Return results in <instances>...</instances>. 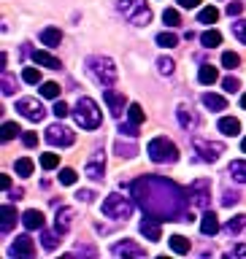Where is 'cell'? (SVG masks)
<instances>
[{"instance_id":"cell-8","label":"cell","mask_w":246,"mask_h":259,"mask_svg":"<svg viewBox=\"0 0 246 259\" xmlns=\"http://www.w3.org/2000/svg\"><path fill=\"white\" fill-rule=\"evenodd\" d=\"M46 141L52 146H57V149H65V146L76 143V133H71L65 124H52L46 130Z\"/></svg>"},{"instance_id":"cell-46","label":"cell","mask_w":246,"mask_h":259,"mask_svg":"<svg viewBox=\"0 0 246 259\" xmlns=\"http://www.w3.org/2000/svg\"><path fill=\"white\" fill-rule=\"evenodd\" d=\"M233 32H235V38L241 40V44H246V19H238L233 24Z\"/></svg>"},{"instance_id":"cell-7","label":"cell","mask_w":246,"mask_h":259,"mask_svg":"<svg viewBox=\"0 0 246 259\" xmlns=\"http://www.w3.org/2000/svg\"><path fill=\"white\" fill-rule=\"evenodd\" d=\"M187 192H190V202L195 208H208L211 202V184L208 178H198V181H192L187 186Z\"/></svg>"},{"instance_id":"cell-37","label":"cell","mask_w":246,"mask_h":259,"mask_svg":"<svg viewBox=\"0 0 246 259\" xmlns=\"http://www.w3.org/2000/svg\"><path fill=\"white\" fill-rule=\"evenodd\" d=\"M117 154L119 157H135L138 154V149H135V143H122V141H117Z\"/></svg>"},{"instance_id":"cell-41","label":"cell","mask_w":246,"mask_h":259,"mask_svg":"<svg viewBox=\"0 0 246 259\" xmlns=\"http://www.w3.org/2000/svg\"><path fill=\"white\" fill-rule=\"evenodd\" d=\"M76 181H79V176H76V170H73V167H62L60 170V184L71 186V184H76Z\"/></svg>"},{"instance_id":"cell-24","label":"cell","mask_w":246,"mask_h":259,"mask_svg":"<svg viewBox=\"0 0 246 259\" xmlns=\"http://www.w3.org/2000/svg\"><path fill=\"white\" fill-rule=\"evenodd\" d=\"M217 78H219V73H217V68H214V65H200V70H198V81H200V84L211 87Z\"/></svg>"},{"instance_id":"cell-32","label":"cell","mask_w":246,"mask_h":259,"mask_svg":"<svg viewBox=\"0 0 246 259\" xmlns=\"http://www.w3.org/2000/svg\"><path fill=\"white\" fill-rule=\"evenodd\" d=\"M219 19V11L214 6H208V8H200V14H198V22H203V24H214Z\"/></svg>"},{"instance_id":"cell-12","label":"cell","mask_w":246,"mask_h":259,"mask_svg":"<svg viewBox=\"0 0 246 259\" xmlns=\"http://www.w3.org/2000/svg\"><path fill=\"white\" fill-rule=\"evenodd\" d=\"M103 100H106V105H109V111L114 113V116H122V111L127 108V97L122 95V92H114V89H106L103 92Z\"/></svg>"},{"instance_id":"cell-45","label":"cell","mask_w":246,"mask_h":259,"mask_svg":"<svg viewBox=\"0 0 246 259\" xmlns=\"http://www.w3.org/2000/svg\"><path fill=\"white\" fill-rule=\"evenodd\" d=\"M238 200H241V194H238V192H230V189H225V194H222V202H225L227 208L238 205Z\"/></svg>"},{"instance_id":"cell-17","label":"cell","mask_w":246,"mask_h":259,"mask_svg":"<svg viewBox=\"0 0 246 259\" xmlns=\"http://www.w3.org/2000/svg\"><path fill=\"white\" fill-rule=\"evenodd\" d=\"M141 232H144L146 240H160V219L146 216L144 222H141Z\"/></svg>"},{"instance_id":"cell-47","label":"cell","mask_w":246,"mask_h":259,"mask_svg":"<svg viewBox=\"0 0 246 259\" xmlns=\"http://www.w3.org/2000/svg\"><path fill=\"white\" fill-rule=\"evenodd\" d=\"M52 113H54L57 119H65V116L71 113V108H68V105H65L62 100H54V108H52Z\"/></svg>"},{"instance_id":"cell-1","label":"cell","mask_w":246,"mask_h":259,"mask_svg":"<svg viewBox=\"0 0 246 259\" xmlns=\"http://www.w3.org/2000/svg\"><path fill=\"white\" fill-rule=\"evenodd\" d=\"M133 192L135 202L146 216H154L160 222H192V213L187 208L190 192L162 176H141L127 186Z\"/></svg>"},{"instance_id":"cell-9","label":"cell","mask_w":246,"mask_h":259,"mask_svg":"<svg viewBox=\"0 0 246 259\" xmlns=\"http://www.w3.org/2000/svg\"><path fill=\"white\" fill-rule=\"evenodd\" d=\"M16 111L30 121H41L46 116V108L41 105V100H36V97H22V100H16Z\"/></svg>"},{"instance_id":"cell-39","label":"cell","mask_w":246,"mask_h":259,"mask_svg":"<svg viewBox=\"0 0 246 259\" xmlns=\"http://www.w3.org/2000/svg\"><path fill=\"white\" fill-rule=\"evenodd\" d=\"M157 44H160L162 49H173V46L179 44V38L173 35V32H160V35H157Z\"/></svg>"},{"instance_id":"cell-33","label":"cell","mask_w":246,"mask_h":259,"mask_svg":"<svg viewBox=\"0 0 246 259\" xmlns=\"http://www.w3.org/2000/svg\"><path fill=\"white\" fill-rule=\"evenodd\" d=\"M32 167H36V165H32L30 157H22V159L14 162V170H16L19 176H32Z\"/></svg>"},{"instance_id":"cell-19","label":"cell","mask_w":246,"mask_h":259,"mask_svg":"<svg viewBox=\"0 0 246 259\" xmlns=\"http://www.w3.org/2000/svg\"><path fill=\"white\" fill-rule=\"evenodd\" d=\"M60 40H62V32L57 27H44V30H41V44H44V46L57 49V46H60Z\"/></svg>"},{"instance_id":"cell-51","label":"cell","mask_w":246,"mask_h":259,"mask_svg":"<svg viewBox=\"0 0 246 259\" xmlns=\"http://www.w3.org/2000/svg\"><path fill=\"white\" fill-rule=\"evenodd\" d=\"M76 197H79L81 202H92V200H95V192H92V189H79Z\"/></svg>"},{"instance_id":"cell-15","label":"cell","mask_w":246,"mask_h":259,"mask_svg":"<svg viewBox=\"0 0 246 259\" xmlns=\"http://www.w3.org/2000/svg\"><path fill=\"white\" fill-rule=\"evenodd\" d=\"M111 254L114 256H144L146 251L138 246V243H133V240H122V243H114Z\"/></svg>"},{"instance_id":"cell-34","label":"cell","mask_w":246,"mask_h":259,"mask_svg":"<svg viewBox=\"0 0 246 259\" xmlns=\"http://www.w3.org/2000/svg\"><path fill=\"white\" fill-rule=\"evenodd\" d=\"M57 165H60V154H54V151L41 154V167H44V170H54Z\"/></svg>"},{"instance_id":"cell-16","label":"cell","mask_w":246,"mask_h":259,"mask_svg":"<svg viewBox=\"0 0 246 259\" xmlns=\"http://www.w3.org/2000/svg\"><path fill=\"white\" fill-rule=\"evenodd\" d=\"M22 224H24V230H44V213L36 210V208L24 210V213H22Z\"/></svg>"},{"instance_id":"cell-54","label":"cell","mask_w":246,"mask_h":259,"mask_svg":"<svg viewBox=\"0 0 246 259\" xmlns=\"http://www.w3.org/2000/svg\"><path fill=\"white\" fill-rule=\"evenodd\" d=\"M176 3L182 6V8H198V6H200V0H176Z\"/></svg>"},{"instance_id":"cell-36","label":"cell","mask_w":246,"mask_h":259,"mask_svg":"<svg viewBox=\"0 0 246 259\" xmlns=\"http://www.w3.org/2000/svg\"><path fill=\"white\" fill-rule=\"evenodd\" d=\"M60 92H62V89L57 87L54 81H46V84L41 87V95H44V97H49V100H57V97H60Z\"/></svg>"},{"instance_id":"cell-28","label":"cell","mask_w":246,"mask_h":259,"mask_svg":"<svg viewBox=\"0 0 246 259\" xmlns=\"http://www.w3.org/2000/svg\"><path fill=\"white\" fill-rule=\"evenodd\" d=\"M179 124H182L184 130H192V127H195V116H192V111L187 108L184 103L179 105Z\"/></svg>"},{"instance_id":"cell-57","label":"cell","mask_w":246,"mask_h":259,"mask_svg":"<svg viewBox=\"0 0 246 259\" xmlns=\"http://www.w3.org/2000/svg\"><path fill=\"white\" fill-rule=\"evenodd\" d=\"M8 197H11V200H19V197H22V189H8Z\"/></svg>"},{"instance_id":"cell-49","label":"cell","mask_w":246,"mask_h":259,"mask_svg":"<svg viewBox=\"0 0 246 259\" xmlns=\"http://www.w3.org/2000/svg\"><path fill=\"white\" fill-rule=\"evenodd\" d=\"M14 92H16V84H14L11 78H8V73L3 70V97H11Z\"/></svg>"},{"instance_id":"cell-14","label":"cell","mask_w":246,"mask_h":259,"mask_svg":"<svg viewBox=\"0 0 246 259\" xmlns=\"http://www.w3.org/2000/svg\"><path fill=\"white\" fill-rule=\"evenodd\" d=\"M73 219H76V213H73V208H57V216H54V230L65 235L73 227Z\"/></svg>"},{"instance_id":"cell-5","label":"cell","mask_w":246,"mask_h":259,"mask_svg":"<svg viewBox=\"0 0 246 259\" xmlns=\"http://www.w3.org/2000/svg\"><path fill=\"white\" fill-rule=\"evenodd\" d=\"M146 154H149V159L157 162V165H170V162L179 159L176 143L168 141V138H152L149 146H146Z\"/></svg>"},{"instance_id":"cell-50","label":"cell","mask_w":246,"mask_h":259,"mask_svg":"<svg viewBox=\"0 0 246 259\" xmlns=\"http://www.w3.org/2000/svg\"><path fill=\"white\" fill-rule=\"evenodd\" d=\"M22 143L27 146V149H36V146H38V135L36 133H22Z\"/></svg>"},{"instance_id":"cell-35","label":"cell","mask_w":246,"mask_h":259,"mask_svg":"<svg viewBox=\"0 0 246 259\" xmlns=\"http://www.w3.org/2000/svg\"><path fill=\"white\" fill-rule=\"evenodd\" d=\"M162 22H165L168 27H179V24H182V16H179L176 8H165V11H162Z\"/></svg>"},{"instance_id":"cell-31","label":"cell","mask_w":246,"mask_h":259,"mask_svg":"<svg viewBox=\"0 0 246 259\" xmlns=\"http://www.w3.org/2000/svg\"><path fill=\"white\" fill-rule=\"evenodd\" d=\"M127 119L133 121V124H141V121L146 119V113H144V108L138 103H130L127 105Z\"/></svg>"},{"instance_id":"cell-30","label":"cell","mask_w":246,"mask_h":259,"mask_svg":"<svg viewBox=\"0 0 246 259\" xmlns=\"http://www.w3.org/2000/svg\"><path fill=\"white\" fill-rule=\"evenodd\" d=\"M168 243H170V248H173L176 254H187V251H190V240H187L184 235H173Z\"/></svg>"},{"instance_id":"cell-53","label":"cell","mask_w":246,"mask_h":259,"mask_svg":"<svg viewBox=\"0 0 246 259\" xmlns=\"http://www.w3.org/2000/svg\"><path fill=\"white\" fill-rule=\"evenodd\" d=\"M73 254H81V256H95L97 251H95V248H87V246H79L76 251H73Z\"/></svg>"},{"instance_id":"cell-13","label":"cell","mask_w":246,"mask_h":259,"mask_svg":"<svg viewBox=\"0 0 246 259\" xmlns=\"http://www.w3.org/2000/svg\"><path fill=\"white\" fill-rule=\"evenodd\" d=\"M103 173H106V165H103V151H95V157L87 162L84 167V176L92 178V181H103Z\"/></svg>"},{"instance_id":"cell-11","label":"cell","mask_w":246,"mask_h":259,"mask_svg":"<svg viewBox=\"0 0 246 259\" xmlns=\"http://www.w3.org/2000/svg\"><path fill=\"white\" fill-rule=\"evenodd\" d=\"M8 254L11 256H36V240L30 235H19V238H14V246Z\"/></svg>"},{"instance_id":"cell-2","label":"cell","mask_w":246,"mask_h":259,"mask_svg":"<svg viewBox=\"0 0 246 259\" xmlns=\"http://www.w3.org/2000/svg\"><path fill=\"white\" fill-rule=\"evenodd\" d=\"M87 70H89V76H92L100 87H111L114 81H117V76H119L114 60H111V57H106V54H92V57H89V60H87Z\"/></svg>"},{"instance_id":"cell-25","label":"cell","mask_w":246,"mask_h":259,"mask_svg":"<svg viewBox=\"0 0 246 259\" xmlns=\"http://www.w3.org/2000/svg\"><path fill=\"white\" fill-rule=\"evenodd\" d=\"M230 176L238 184H246V159H233L230 162Z\"/></svg>"},{"instance_id":"cell-4","label":"cell","mask_w":246,"mask_h":259,"mask_svg":"<svg viewBox=\"0 0 246 259\" xmlns=\"http://www.w3.org/2000/svg\"><path fill=\"white\" fill-rule=\"evenodd\" d=\"M117 8L130 24H135V27H144V24L152 22V8L146 6V0H119Z\"/></svg>"},{"instance_id":"cell-55","label":"cell","mask_w":246,"mask_h":259,"mask_svg":"<svg viewBox=\"0 0 246 259\" xmlns=\"http://www.w3.org/2000/svg\"><path fill=\"white\" fill-rule=\"evenodd\" d=\"M230 254H233V256H246V246H235Z\"/></svg>"},{"instance_id":"cell-20","label":"cell","mask_w":246,"mask_h":259,"mask_svg":"<svg viewBox=\"0 0 246 259\" xmlns=\"http://www.w3.org/2000/svg\"><path fill=\"white\" fill-rule=\"evenodd\" d=\"M217 127H219V133H222V135H230V138L241 133V121L235 119V116H222Z\"/></svg>"},{"instance_id":"cell-10","label":"cell","mask_w":246,"mask_h":259,"mask_svg":"<svg viewBox=\"0 0 246 259\" xmlns=\"http://www.w3.org/2000/svg\"><path fill=\"white\" fill-rule=\"evenodd\" d=\"M192 146H195V151L200 154V159H206V162H217V159L225 154V146H222V143L203 141V138H195V141H192Z\"/></svg>"},{"instance_id":"cell-43","label":"cell","mask_w":246,"mask_h":259,"mask_svg":"<svg viewBox=\"0 0 246 259\" xmlns=\"http://www.w3.org/2000/svg\"><path fill=\"white\" fill-rule=\"evenodd\" d=\"M22 78L27 81V84H41V73H38V68H24V70H22Z\"/></svg>"},{"instance_id":"cell-40","label":"cell","mask_w":246,"mask_h":259,"mask_svg":"<svg viewBox=\"0 0 246 259\" xmlns=\"http://www.w3.org/2000/svg\"><path fill=\"white\" fill-rule=\"evenodd\" d=\"M16 135H22L19 124H16V121H6L3 124V141H11V138H16Z\"/></svg>"},{"instance_id":"cell-59","label":"cell","mask_w":246,"mask_h":259,"mask_svg":"<svg viewBox=\"0 0 246 259\" xmlns=\"http://www.w3.org/2000/svg\"><path fill=\"white\" fill-rule=\"evenodd\" d=\"M241 149H243V154H246V138H243V141H241Z\"/></svg>"},{"instance_id":"cell-44","label":"cell","mask_w":246,"mask_h":259,"mask_svg":"<svg viewBox=\"0 0 246 259\" xmlns=\"http://www.w3.org/2000/svg\"><path fill=\"white\" fill-rule=\"evenodd\" d=\"M238 87H241V81L235 76H225L222 78V89H225V92H238Z\"/></svg>"},{"instance_id":"cell-27","label":"cell","mask_w":246,"mask_h":259,"mask_svg":"<svg viewBox=\"0 0 246 259\" xmlns=\"http://www.w3.org/2000/svg\"><path fill=\"white\" fill-rule=\"evenodd\" d=\"M41 243H44L46 251H54L57 246H60V232H52V230H44V235H41Z\"/></svg>"},{"instance_id":"cell-42","label":"cell","mask_w":246,"mask_h":259,"mask_svg":"<svg viewBox=\"0 0 246 259\" xmlns=\"http://www.w3.org/2000/svg\"><path fill=\"white\" fill-rule=\"evenodd\" d=\"M222 65H225L227 70H233V68H238V65H241V57L235 54V52H225L222 54Z\"/></svg>"},{"instance_id":"cell-3","label":"cell","mask_w":246,"mask_h":259,"mask_svg":"<svg viewBox=\"0 0 246 259\" xmlns=\"http://www.w3.org/2000/svg\"><path fill=\"white\" fill-rule=\"evenodd\" d=\"M73 119L81 130H97L103 124V116H100V108L92 97H79L76 108H73Z\"/></svg>"},{"instance_id":"cell-52","label":"cell","mask_w":246,"mask_h":259,"mask_svg":"<svg viewBox=\"0 0 246 259\" xmlns=\"http://www.w3.org/2000/svg\"><path fill=\"white\" fill-rule=\"evenodd\" d=\"M243 11V3H227V14L230 16H238Z\"/></svg>"},{"instance_id":"cell-58","label":"cell","mask_w":246,"mask_h":259,"mask_svg":"<svg viewBox=\"0 0 246 259\" xmlns=\"http://www.w3.org/2000/svg\"><path fill=\"white\" fill-rule=\"evenodd\" d=\"M241 108H246V95L241 97Z\"/></svg>"},{"instance_id":"cell-26","label":"cell","mask_w":246,"mask_h":259,"mask_svg":"<svg viewBox=\"0 0 246 259\" xmlns=\"http://www.w3.org/2000/svg\"><path fill=\"white\" fill-rule=\"evenodd\" d=\"M225 230H227V235H238L241 230H246V213H238V216H233L230 222L225 224Z\"/></svg>"},{"instance_id":"cell-22","label":"cell","mask_w":246,"mask_h":259,"mask_svg":"<svg viewBox=\"0 0 246 259\" xmlns=\"http://www.w3.org/2000/svg\"><path fill=\"white\" fill-rule=\"evenodd\" d=\"M200 232H203V235H217V232H219V219H217V213H211L208 208H206V213H203Z\"/></svg>"},{"instance_id":"cell-6","label":"cell","mask_w":246,"mask_h":259,"mask_svg":"<svg viewBox=\"0 0 246 259\" xmlns=\"http://www.w3.org/2000/svg\"><path fill=\"white\" fill-rule=\"evenodd\" d=\"M103 216H109V219H117V222H125V219L133 216V202H130L127 197H122V194H109V197L103 200Z\"/></svg>"},{"instance_id":"cell-18","label":"cell","mask_w":246,"mask_h":259,"mask_svg":"<svg viewBox=\"0 0 246 259\" xmlns=\"http://www.w3.org/2000/svg\"><path fill=\"white\" fill-rule=\"evenodd\" d=\"M0 216H3V224H0V232L8 235L11 232V227L19 222V213H16V208L14 205H3V210H0Z\"/></svg>"},{"instance_id":"cell-29","label":"cell","mask_w":246,"mask_h":259,"mask_svg":"<svg viewBox=\"0 0 246 259\" xmlns=\"http://www.w3.org/2000/svg\"><path fill=\"white\" fill-rule=\"evenodd\" d=\"M200 40H203V46H206V49H214V46L222 44V32H217V30H206V32L200 35Z\"/></svg>"},{"instance_id":"cell-23","label":"cell","mask_w":246,"mask_h":259,"mask_svg":"<svg viewBox=\"0 0 246 259\" xmlns=\"http://www.w3.org/2000/svg\"><path fill=\"white\" fill-rule=\"evenodd\" d=\"M32 60H36V65H44V68H49V70H60L62 68L60 60L52 57L49 52H32Z\"/></svg>"},{"instance_id":"cell-48","label":"cell","mask_w":246,"mask_h":259,"mask_svg":"<svg viewBox=\"0 0 246 259\" xmlns=\"http://www.w3.org/2000/svg\"><path fill=\"white\" fill-rule=\"evenodd\" d=\"M117 133H119V135H127V138H135V135H138V124H133V121H127V124H119Z\"/></svg>"},{"instance_id":"cell-38","label":"cell","mask_w":246,"mask_h":259,"mask_svg":"<svg viewBox=\"0 0 246 259\" xmlns=\"http://www.w3.org/2000/svg\"><path fill=\"white\" fill-rule=\"evenodd\" d=\"M157 68H160L162 76H170V73L176 70V62L170 60V57H160V60H157Z\"/></svg>"},{"instance_id":"cell-56","label":"cell","mask_w":246,"mask_h":259,"mask_svg":"<svg viewBox=\"0 0 246 259\" xmlns=\"http://www.w3.org/2000/svg\"><path fill=\"white\" fill-rule=\"evenodd\" d=\"M0 186H3V189H11V178H8V176H0Z\"/></svg>"},{"instance_id":"cell-21","label":"cell","mask_w":246,"mask_h":259,"mask_svg":"<svg viewBox=\"0 0 246 259\" xmlns=\"http://www.w3.org/2000/svg\"><path fill=\"white\" fill-rule=\"evenodd\" d=\"M200 103L206 105L208 111H225L227 108V100H225L222 95H214V92H206V95L200 97Z\"/></svg>"}]
</instances>
